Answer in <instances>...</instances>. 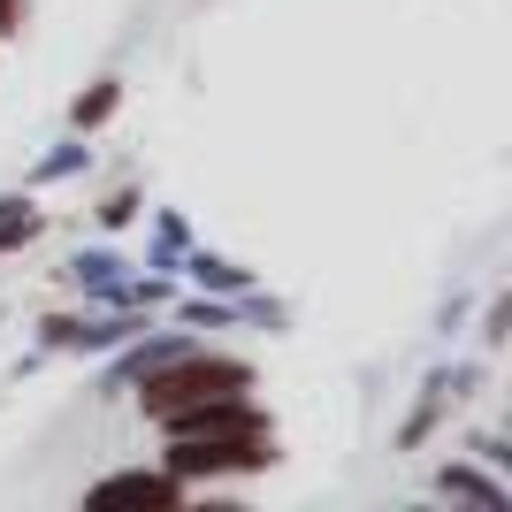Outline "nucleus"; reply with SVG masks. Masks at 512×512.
<instances>
[{"instance_id":"423d86ee","label":"nucleus","mask_w":512,"mask_h":512,"mask_svg":"<svg viewBox=\"0 0 512 512\" xmlns=\"http://www.w3.org/2000/svg\"><path fill=\"white\" fill-rule=\"evenodd\" d=\"M115 107H123V85H115V77H107V85H92L85 100H77V130H100L107 115H115Z\"/></svg>"},{"instance_id":"f257e3e1","label":"nucleus","mask_w":512,"mask_h":512,"mask_svg":"<svg viewBox=\"0 0 512 512\" xmlns=\"http://www.w3.org/2000/svg\"><path fill=\"white\" fill-rule=\"evenodd\" d=\"M230 390H253V367L245 360H222V352H199V360H161L146 367V421L153 413H169V406H192V398H230Z\"/></svg>"},{"instance_id":"7ed1b4c3","label":"nucleus","mask_w":512,"mask_h":512,"mask_svg":"<svg viewBox=\"0 0 512 512\" xmlns=\"http://www.w3.org/2000/svg\"><path fill=\"white\" fill-rule=\"evenodd\" d=\"M153 421L169 428V436H268V413H260L245 390H230V398H192V406H169V413H153Z\"/></svg>"},{"instance_id":"39448f33","label":"nucleus","mask_w":512,"mask_h":512,"mask_svg":"<svg viewBox=\"0 0 512 512\" xmlns=\"http://www.w3.org/2000/svg\"><path fill=\"white\" fill-rule=\"evenodd\" d=\"M444 497H482L490 512H505V505H512V497L497 490V482H482L474 467H444Z\"/></svg>"},{"instance_id":"9d476101","label":"nucleus","mask_w":512,"mask_h":512,"mask_svg":"<svg viewBox=\"0 0 512 512\" xmlns=\"http://www.w3.org/2000/svg\"><path fill=\"white\" fill-rule=\"evenodd\" d=\"M23 31V0H0V39H16Z\"/></svg>"},{"instance_id":"0eeeda50","label":"nucleus","mask_w":512,"mask_h":512,"mask_svg":"<svg viewBox=\"0 0 512 512\" xmlns=\"http://www.w3.org/2000/svg\"><path fill=\"white\" fill-rule=\"evenodd\" d=\"M31 230H39V214H0V253H8V245H23Z\"/></svg>"},{"instance_id":"20e7f679","label":"nucleus","mask_w":512,"mask_h":512,"mask_svg":"<svg viewBox=\"0 0 512 512\" xmlns=\"http://www.w3.org/2000/svg\"><path fill=\"white\" fill-rule=\"evenodd\" d=\"M192 482H176V474H107L92 505H184Z\"/></svg>"},{"instance_id":"f03ea898","label":"nucleus","mask_w":512,"mask_h":512,"mask_svg":"<svg viewBox=\"0 0 512 512\" xmlns=\"http://www.w3.org/2000/svg\"><path fill=\"white\" fill-rule=\"evenodd\" d=\"M276 451L268 436H176L169 444V474L176 482H214V474H253L268 467Z\"/></svg>"},{"instance_id":"6e6552de","label":"nucleus","mask_w":512,"mask_h":512,"mask_svg":"<svg viewBox=\"0 0 512 512\" xmlns=\"http://www.w3.org/2000/svg\"><path fill=\"white\" fill-rule=\"evenodd\" d=\"M199 283H222V291H237V283H245V268H230V260H199Z\"/></svg>"},{"instance_id":"1a4fd4ad","label":"nucleus","mask_w":512,"mask_h":512,"mask_svg":"<svg viewBox=\"0 0 512 512\" xmlns=\"http://www.w3.org/2000/svg\"><path fill=\"white\" fill-rule=\"evenodd\" d=\"M130 214H138V199H130V192H115V199L100 207V222H130Z\"/></svg>"}]
</instances>
